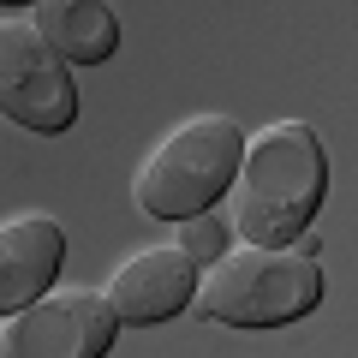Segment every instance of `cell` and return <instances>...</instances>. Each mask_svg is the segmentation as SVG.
I'll list each match as a JSON object with an SVG mask.
<instances>
[{
    "mask_svg": "<svg viewBox=\"0 0 358 358\" xmlns=\"http://www.w3.org/2000/svg\"><path fill=\"white\" fill-rule=\"evenodd\" d=\"M322 185H329V162H322L317 126L310 120H275L239 143V162L227 179L233 192L227 227L251 245H287L293 233L310 227Z\"/></svg>",
    "mask_w": 358,
    "mask_h": 358,
    "instance_id": "cell-1",
    "label": "cell"
},
{
    "mask_svg": "<svg viewBox=\"0 0 358 358\" xmlns=\"http://www.w3.org/2000/svg\"><path fill=\"white\" fill-rule=\"evenodd\" d=\"M322 299L317 257H299L293 245H221L209 268L192 281V305L233 329H275L305 317Z\"/></svg>",
    "mask_w": 358,
    "mask_h": 358,
    "instance_id": "cell-2",
    "label": "cell"
},
{
    "mask_svg": "<svg viewBox=\"0 0 358 358\" xmlns=\"http://www.w3.org/2000/svg\"><path fill=\"white\" fill-rule=\"evenodd\" d=\"M239 120L227 114H192L179 120L173 131H162V143H150V155L131 173V203L150 221H179L209 209L233 179V162H239Z\"/></svg>",
    "mask_w": 358,
    "mask_h": 358,
    "instance_id": "cell-3",
    "label": "cell"
},
{
    "mask_svg": "<svg viewBox=\"0 0 358 358\" xmlns=\"http://www.w3.org/2000/svg\"><path fill=\"white\" fill-rule=\"evenodd\" d=\"M114 310L96 287H48L0 317V358H102L114 341Z\"/></svg>",
    "mask_w": 358,
    "mask_h": 358,
    "instance_id": "cell-4",
    "label": "cell"
},
{
    "mask_svg": "<svg viewBox=\"0 0 358 358\" xmlns=\"http://www.w3.org/2000/svg\"><path fill=\"white\" fill-rule=\"evenodd\" d=\"M0 114L42 131V138H60L78 114L72 72L36 36L30 18H0Z\"/></svg>",
    "mask_w": 358,
    "mask_h": 358,
    "instance_id": "cell-5",
    "label": "cell"
},
{
    "mask_svg": "<svg viewBox=\"0 0 358 358\" xmlns=\"http://www.w3.org/2000/svg\"><path fill=\"white\" fill-rule=\"evenodd\" d=\"M197 263L179 245H138L126 263L108 275V310L114 322H167L179 305H192Z\"/></svg>",
    "mask_w": 358,
    "mask_h": 358,
    "instance_id": "cell-6",
    "label": "cell"
},
{
    "mask_svg": "<svg viewBox=\"0 0 358 358\" xmlns=\"http://www.w3.org/2000/svg\"><path fill=\"white\" fill-rule=\"evenodd\" d=\"M66 257V233L48 209H24V215L0 221V317L48 293Z\"/></svg>",
    "mask_w": 358,
    "mask_h": 358,
    "instance_id": "cell-7",
    "label": "cell"
},
{
    "mask_svg": "<svg viewBox=\"0 0 358 358\" xmlns=\"http://www.w3.org/2000/svg\"><path fill=\"white\" fill-rule=\"evenodd\" d=\"M30 24L66 66H96L120 48V18L108 0H30Z\"/></svg>",
    "mask_w": 358,
    "mask_h": 358,
    "instance_id": "cell-8",
    "label": "cell"
},
{
    "mask_svg": "<svg viewBox=\"0 0 358 358\" xmlns=\"http://www.w3.org/2000/svg\"><path fill=\"white\" fill-rule=\"evenodd\" d=\"M173 245L192 263H209V257L227 245V221H215L209 209H197V215H179V227H173Z\"/></svg>",
    "mask_w": 358,
    "mask_h": 358,
    "instance_id": "cell-9",
    "label": "cell"
},
{
    "mask_svg": "<svg viewBox=\"0 0 358 358\" xmlns=\"http://www.w3.org/2000/svg\"><path fill=\"white\" fill-rule=\"evenodd\" d=\"M0 6H24V0H0Z\"/></svg>",
    "mask_w": 358,
    "mask_h": 358,
    "instance_id": "cell-10",
    "label": "cell"
}]
</instances>
